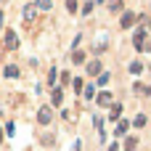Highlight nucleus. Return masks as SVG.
Instances as JSON below:
<instances>
[{
    "mask_svg": "<svg viewBox=\"0 0 151 151\" xmlns=\"http://www.w3.org/2000/svg\"><path fill=\"white\" fill-rule=\"evenodd\" d=\"M133 45H135V50H143L146 48V29H138L133 35Z\"/></svg>",
    "mask_w": 151,
    "mask_h": 151,
    "instance_id": "1",
    "label": "nucleus"
},
{
    "mask_svg": "<svg viewBox=\"0 0 151 151\" xmlns=\"http://www.w3.org/2000/svg\"><path fill=\"white\" fill-rule=\"evenodd\" d=\"M135 21H138V16H135L133 11H127V13H122V21H119V27H122V29H130Z\"/></svg>",
    "mask_w": 151,
    "mask_h": 151,
    "instance_id": "2",
    "label": "nucleus"
},
{
    "mask_svg": "<svg viewBox=\"0 0 151 151\" xmlns=\"http://www.w3.org/2000/svg\"><path fill=\"white\" fill-rule=\"evenodd\" d=\"M5 48H11V50H13V48H19V37H16V32H13V29H8V32H5Z\"/></svg>",
    "mask_w": 151,
    "mask_h": 151,
    "instance_id": "3",
    "label": "nucleus"
},
{
    "mask_svg": "<svg viewBox=\"0 0 151 151\" xmlns=\"http://www.w3.org/2000/svg\"><path fill=\"white\" fill-rule=\"evenodd\" d=\"M50 117H53V114H50V109H45V106L37 111V122H40V125H50Z\"/></svg>",
    "mask_w": 151,
    "mask_h": 151,
    "instance_id": "4",
    "label": "nucleus"
},
{
    "mask_svg": "<svg viewBox=\"0 0 151 151\" xmlns=\"http://www.w3.org/2000/svg\"><path fill=\"white\" fill-rule=\"evenodd\" d=\"M101 72H104V64H101V61H90V64H88V74H90V77H96V74H101Z\"/></svg>",
    "mask_w": 151,
    "mask_h": 151,
    "instance_id": "5",
    "label": "nucleus"
},
{
    "mask_svg": "<svg viewBox=\"0 0 151 151\" xmlns=\"http://www.w3.org/2000/svg\"><path fill=\"white\" fill-rule=\"evenodd\" d=\"M96 104H98V106H104V109H109L111 96H109V93H98V96H96Z\"/></svg>",
    "mask_w": 151,
    "mask_h": 151,
    "instance_id": "6",
    "label": "nucleus"
},
{
    "mask_svg": "<svg viewBox=\"0 0 151 151\" xmlns=\"http://www.w3.org/2000/svg\"><path fill=\"white\" fill-rule=\"evenodd\" d=\"M119 114H122V104H111V111H109V122L119 119Z\"/></svg>",
    "mask_w": 151,
    "mask_h": 151,
    "instance_id": "7",
    "label": "nucleus"
},
{
    "mask_svg": "<svg viewBox=\"0 0 151 151\" xmlns=\"http://www.w3.org/2000/svg\"><path fill=\"white\" fill-rule=\"evenodd\" d=\"M122 5H125L122 0H109V11H111V13H119V11H122Z\"/></svg>",
    "mask_w": 151,
    "mask_h": 151,
    "instance_id": "8",
    "label": "nucleus"
},
{
    "mask_svg": "<svg viewBox=\"0 0 151 151\" xmlns=\"http://www.w3.org/2000/svg\"><path fill=\"white\" fill-rule=\"evenodd\" d=\"M122 149H125V151H135V149H138V138H127Z\"/></svg>",
    "mask_w": 151,
    "mask_h": 151,
    "instance_id": "9",
    "label": "nucleus"
},
{
    "mask_svg": "<svg viewBox=\"0 0 151 151\" xmlns=\"http://www.w3.org/2000/svg\"><path fill=\"white\" fill-rule=\"evenodd\" d=\"M109 80H111V77H109V72H101V74H98V82H96V85H101V88H104V85H109Z\"/></svg>",
    "mask_w": 151,
    "mask_h": 151,
    "instance_id": "10",
    "label": "nucleus"
},
{
    "mask_svg": "<svg viewBox=\"0 0 151 151\" xmlns=\"http://www.w3.org/2000/svg\"><path fill=\"white\" fill-rule=\"evenodd\" d=\"M127 127H130V122H127V119H122V122L117 125V135H125V133H127Z\"/></svg>",
    "mask_w": 151,
    "mask_h": 151,
    "instance_id": "11",
    "label": "nucleus"
},
{
    "mask_svg": "<svg viewBox=\"0 0 151 151\" xmlns=\"http://www.w3.org/2000/svg\"><path fill=\"white\" fill-rule=\"evenodd\" d=\"M50 5H53L50 0H35V8H40V11H48Z\"/></svg>",
    "mask_w": 151,
    "mask_h": 151,
    "instance_id": "12",
    "label": "nucleus"
},
{
    "mask_svg": "<svg viewBox=\"0 0 151 151\" xmlns=\"http://www.w3.org/2000/svg\"><path fill=\"white\" fill-rule=\"evenodd\" d=\"M74 64H85V50H74Z\"/></svg>",
    "mask_w": 151,
    "mask_h": 151,
    "instance_id": "13",
    "label": "nucleus"
},
{
    "mask_svg": "<svg viewBox=\"0 0 151 151\" xmlns=\"http://www.w3.org/2000/svg\"><path fill=\"white\" fill-rule=\"evenodd\" d=\"M61 101H64V93L56 88V90H53V104H56V106H61Z\"/></svg>",
    "mask_w": 151,
    "mask_h": 151,
    "instance_id": "14",
    "label": "nucleus"
},
{
    "mask_svg": "<svg viewBox=\"0 0 151 151\" xmlns=\"http://www.w3.org/2000/svg\"><path fill=\"white\" fill-rule=\"evenodd\" d=\"M130 72H133V74H141V72H143V64L133 61V64H130Z\"/></svg>",
    "mask_w": 151,
    "mask_h": 151,
    "instance_id": "15",
    "label": "nucleus"
},
{
    "mask_svg": "<svg viewBox=\"0 0 151 151\" xmlns=\"http://www.w3.org/2000/svg\"><path fill=\"white\" fill-rule=\"evenodd\" d=\"M82 96H85V98H88V101H90V98H93V96H96V88H93V85H88V88H85V90H82Z\"/></svg>",
    "mask_w": 151,
    "mask_h": 151,
    "instance_id": "16",
    "label": "nucleus"
},
{
    "mask_svg": "<svg viewBox=\"0 0 151 151\" xmlns=\"http://www.w3.org/2000/svg\"><path fill=\"white\" fill-rule=\"evenodd\" d=\"M5 77H19V69L16 66H5Z\"/></svg>",
    "mask_w": 151,
    "mask_h": 151,
    "instance_id": "17",
    "label": "nucleus"
},
{
    "mask_svg": "<svg viewBox=\"0 0 151 151\" xmlns=\"http://www.w3.org/2000/svg\"><path fill=\"white\" fill-rule=\"evenodd\" d=\"M66 11L69 13H77V0H66Z\"/></svg>",
    "mask_w": 151,
    "mask_h": 151,
    "instance_id": "18",
    "label": "nucleus"
},
{
    "mask_svg": "<svg viewBox=\"0 0 151 151\" xmlns=\"http://www.w3.org/2000/svg\"><path fill=\"white\" fill-rule=\"evenodd\" d=\"M32 16H35V5H27L24 8V19H32Z\"/></svg>",
    "mask_w": 151,
    "mask_h": 151,
    "instance_id": "19",
    "label": "nucleus"
},
{
    "mask_svg": "<svg viewBox=\"0 0 151 151\" xmlns=\"http://www.w3.org/2000/svg\"><path fill=\"white\" fill-rule=\"evenodd\" d=\"M72 88H74V93H82V80H72Z\"/></svg>",
    "mask_w": 151,
    "mask_h": 151,
    "instance_id": "20",
    "label": "nucleus"
},
{
    "mask_svg": "<svg viewBox=\"0 0 151 151\" xmlns=\"http://www.w3.org/2000/svg\"><path fill=\"white\" fill-rule=\"evenodd\" d=\"M135 127H146V117H143V114L135 117Z\"/></svg>",
    "mask_w": 151,
    "mask_h": 151,
    "instance_id": "21",
    "label": "nucleus"
},
{
    "mask_svg": "<svg viewBox=\"0 0 151 151\" xmlns=\"http://www.w3.org/2000/svg\"><path fill=\"white\" fill-rule=\"evenodd\" d=\"M90 11H93V3H85V5H82V13H85V16H88V13H90Z\"/></svg>",
    "mask_w": 151,
    "mask_h": 151,
    "instance_id": "22",
    "label": "nucleus"
},
{
    "mask_svg": "<svg viewBox=\"0 0 151 151\" xmlns=\"http://www.w3.org/2000/svg\"><path fill=\"white\" fill-rule=\"evenodd\" d=\"M61 82H64V85H66V82H72V74H69V72H64V74H61Z\"/></svg>",
    "mask_w": 151,
    "mask_h": 151,
    "instance_id": "23",
    "label": "nucleus"
},
{
    "mask_svg": "<svg viewBox=\"0 0 151 151\" xmlns=\"http://www.w3.org/2000/svg\"><path fill=\"white\" fill-rule=\"evenodd\" d=\"M3 19H5V16H3V11H0V29H3Z\"/></svg>",
    "mask_w": 151,
    "mask_h": 151,
    "instance_id": "24",
    "label": "nucleus"
},
{
    "mask_svg": "<svg viewBox=\"0 0 151 151\" xmlns=\"http://www.w3.org/2000/svg\"><path fill=\"white\" fill-rule=\"evenodd\" d=\"M0 143H3V130H0Z\"/></svg>",
    "mask_w": 151,
    "mask_h": 151,
    "instance_id": "25",
    "label": "nucleus"
},
{
    "mask_svg": "<svg viewBox=\"0 0 151 151\" xmlns=\"http://www.w3.org/2000/svg\"><path fill=\"white\" fill-rule=\"evenodd\" d=\"M149 29H151V24H149Z\"/></svg>",
    "mask_w": 151,
    "mask_h": 151,
    "instance_id": "26",
    "label": "nucleus"
}]
</instances>
